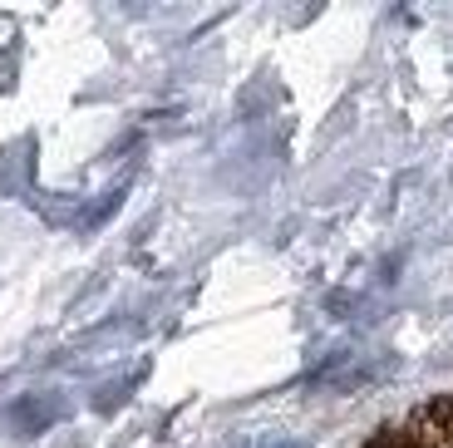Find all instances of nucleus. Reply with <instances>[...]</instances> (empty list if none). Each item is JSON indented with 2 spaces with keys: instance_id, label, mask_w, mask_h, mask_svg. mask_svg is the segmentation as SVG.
I'll return each instance as SVG.
<instances>
[{
  "instance_id": "obj_1",
  "label": "nucleus",
  "mask_w": 453,
  "mask_h": 448,
  "mask_svg": "<svg viewBox=\"0 0 453 448\" xmlns=\"http://www.w3.org/2000/svg\"><path fill=\"white\" fill-rule=\"evenodd\" d=\"M257 448H306L301 438H281V434H272V438H261Z\"/></svg>"
}]
</instances>
